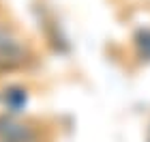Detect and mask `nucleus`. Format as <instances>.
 I'll list each match as a JSON object with an SVG mask.
<instances>
[{
    "mask_svg": "<svg viewBox=\"0 0 150 142\" xmlns=\"http://www.w3.org/2000/svg\"><path fill=\"white\" fill-rule=\"evenodd\" d=\"M32 131L13 118H0V142H28Z\"/></svg>",
    "mask_w": 150,
    "mask_h": 142,
    "instance_id": "f257e3e1",
    "label": "nucleus"
},
{
    "mask_svg": "<svg viewBox=\"0 0 150 142\" xmlns=\"http://www.w3.org/2000/svg\"><path fill=\"white\" fill-rule=\"evenodd\" d=\"M4 101H6V106H9V108L17 110V108H22L26 103V95L22 91H9L4 95Z\"/></svg>",
    "mask_w": 150,
    "mask_h": 142,
    "instance_id": "7ed1b4c3",
    "label": "nucleus"
},
{
    "mask_svg": "<svg viewBox=\"0 0 150 142\" xmlns=\"http://www.w3.org/2000/svg\"><path fill=\"white\" fill-rule=\"evenodd\" d=\"M24 52L15 39L6 37L4 32H0V67H15L22 63Z\"/></svg>",
    "mask_w": 150,
    "mask_h": 142,
    "instance_id": "f03ea898",
    "label": "nucleus"
}]
</instances>
